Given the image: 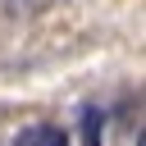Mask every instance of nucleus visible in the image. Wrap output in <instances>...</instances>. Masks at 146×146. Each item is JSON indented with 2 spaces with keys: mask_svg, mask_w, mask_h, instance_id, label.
Masks as SVG:
<instances>
[{
  "mask_svg": "<svg viewBox=\"0 0 146 146\" xmlns=\"http://www.w3.org/2000/svg\"><path fill=\"white\" fill-rule=\"evenodd\" d=\"M14 146H68V132L55 128V123H32L14 137Z\"/></svg>",
  "mask_w": 146,
  "mask_h": 146,
  "instance_id": "f257e3e1",
  "label": "nucleus"
},
{
  "mask_svg": "<svg viewBox=\"0 0 146 146\" xmlns=\"http://www.w3.org/2000/svg\"><path fill=\"white\" fill-rule=\"evenodd\" d=\"M100 128H105V114L96 105H82V141L87 146H100Z\"/></svg>",
  "mask_w": 146,
  "mask_h": 146,
  "instance_id": "f03ea898",
  "label": "nucleus"
}]
</instances>
